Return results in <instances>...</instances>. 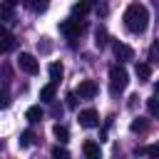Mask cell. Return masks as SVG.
<instances>
[{
	"instance_id": "6da1fadb",
	"label": "cell",
	"mask_w": 159,
	"mask_h": 159,
	"mask_svg": "<svg viewBox=\"0 0 159 159\" xmlns=\"http://www.w3.org/2000/svg\"><path fill=\"white\" fill-rule=\"evenodd\" d=\"M124 25H127L129 32L142 35V32L149 27V10H147V5H142V2H132V5L124 10Z\"/></svg>"
},
{
	"instance_id": "7a4b0ae2",
	"label": "cell",
	"mask_w": 159,
	"mask_h": 159,
	"mask_svg": "<svg viewBox=\"0 0 159 159\" xmlns=\"http://www.w3.org/2000/svg\"><path fill=\"white\" fill-rule=\"evenodd\" d=\"M127 84H129V75H127V70L119 67V65H112V67H109V87H112V92L117 94V92L127 89Z\"/></svg>"
},
{
	"instance_id": "3957f363",
	"label": "cell",
	"mask_w": 159,
	"mask_h": 159,
	"mask_svg": "<svg viewBox=\"0 0 159 159\" xmlns=\"http://www.w3.org/2000/svg\"><path fill=\"white\" fill-rule=\"evenodd\" d=\"M17 65H20V70L27 72V75H37V72H40V62H37V57L30 55V52H20Z\"/></svg>"
},
{
	"instance_id": "277c9868",
	"label": "cell",
	"mask_w": 159,
	"mask_h": 159,
	"mask_svg": "<svg viewBox=\"0 0 159 159\" xmlns=\"http://www.w3.org/2000/svg\"><path fill=\"white\" fill-rule=\"evenodd\" d=\"M77 119H80V124H82L84 129H94V127H99V112L92 109V107L82 109V112L77 114Z\"/></svg>"
},
{
	"instance_id": "5b68a950",
	"label": "cell",
	"mask_w": 159,
	"mask_h": 159,
	"mask_svg": "<svg viewBox=\"0 0 159 159\" xmlns=\"http://www.w3.org/2000/svg\"><path fill=\"white\" fill-rule=\"evenodd\" d=\"M60 32H65V35H67V40H75V37L82 32V25H80V20H77V17H67V20H62V22H60Z\"/></svg>"
},
{
	"instance_id": "8992f818",
	"label": "cell",
	"mask_w": 159,
	"mask_h": 159,
	"mask_svg": "<svg viewBox=\"0 0 159 159\" xmlns=\"http://www.w3.org/2000/svg\"><path fill=\"white\" fill-rule=\"evenodd\" d=\"M97 92H99V87H97L94 80H82V82L77 84V94H80L82 99H92V97H97Z\"/></svg>"
},
{
	"instance_id": "52a82bcc",
	"label": "cell",
	"mask_w": 159,
	"mask_h": 159,
	"mask_svg": "<svg viewBox=\"0 0 159 159\" xmlns=\"http://www.w3.org/2000/svg\"><path fill=\"white\" fill-rule=\"evenodd\" d=\"M112 50H114V57H117L119 62H129V60L134 57V50H132L129 45H124V42H114Z\"/></svg>"
},
{
	"instance_id": "ba28073f",
	"label": "cell",
	"mask_w": 159,
	"mask_h": 159,
	"mask_svg": "<svg viewBox=\"0 0 159 159\" xmlns=\"http://www.w3.org/2000/svg\"><path fill=\"white\" fill-rule=\"evenodd\" d=\"M82 152H84V157H89V159H97V157L102 154L99 144H97V142H92V139H87V142L82 144Z\"/></svg>"
},
{
	"instance_id": "9c48e42d",
	"label": "cell",
	"mask_w": 159,
	"mask_h": 159,
	"mask_svg": "<svg viewBox=\"0 0 159 159\" xmlns=\"http://www.w3.org/2000/svg\"><path fill=\"white\" fill-rule=\"evenodd\" d=\"M89 7H92V5H89V2H84V0H80V2H75V5H72V17H77V20H82V17H84V15L89 12Z\"/></svg>"
},
{
	"instance_id": "30bf717a",
	"label": "cell",
	"mask_w": 159,
	"mask_h": 159,
	"mask_svg": "<svg viewBox=\"0 0 159 159\" xmlns=\"http://www.w3.org/2000/svg\"><path fill=\"white\" fill-rule=\"evenodd\" d=\"M94 45H97L99 50L109 45V35H107V30H104V27H97V30H94Z\"/></svg>"
},
{
	"instance_id": "8fae6325",
	"label": "cell",
	"mask_w": 159,
	"mask_h": 159,
	"mask_svg": "<svg viewBox=\"0 0 159 159\" xmlns=\"http://www.w3.org/2000/svg\"><path fill=\"white\" fill-rule=\"evenodd\" d=\"M134 72H137V77L144 82V80H149V77H152V65H149V62H137Z\"/></svg>"
},
{
	"instance_id": "7c38bea8",
	"label": "cell",
	"mask_w": 159,
	"mask_h": 159,
	"mask_svg": "<svg viewBox=\"0 0 159 159\" xmlns=\"http://www.w3.org/2000/svg\"><path fill=\"white\" fill-rule=\"evenodd\" d=\"M42 107L40 104H32V107H27V112H25V117H27V122H40L42 119Z\"/></svg>"
},
{
	"instance_id": "4fadbf2b",
	"label": "cell",
	"mask_w": 159,
	"mask_h": 159,
	"mask_svg": "<svg viewBox=\"0 0 159 159\" xmlns=\"http://www.w3.org/2000/svg\"><path fill=\"white\" fill-rule=\"evenodd\" d=\"M62 75H65L62 62H50V77H52V82H60V80H62Z\"/></svg>"
},
{
	"instance_id": "5bb4252c",
	"label": "cell",
	"mask_w": 159,
	"mask_h": 159,
	"mask_svg": "<svg viewBox=\"0 0 159 159\" xmlns=\"http://www.w3.org/2000/svg\"><path fill=\"white\" fill-rule=\"evenodd\" d=\"M55 84H57V82H50V84H45V87L40 89V99H42V102H52V99H55Z\"/></svg>"
},
{
	"instance_id": "9a60e30c",
	"label": "cell",
	"mask_w": 159,
	"mask_h": 159,
	"mask_svg": "<svg viewBox=\"0 0 159 159\" xmlns=\"http://www.w3.org/2000/svg\"><path fill=\"white\" fill-rule=\"evenodd\" d=\"M52 134H55L57 142H67V139H70V129H67L65 124H55V127H52Z\"/></svg>"
},
{
	"instance_id": "2e32d148",
	"label": "cell",
	"mask_w": 159,
	"mask_h": 159,
	"mask_svg": "<svg viewBox=\"0 0 159 159\" xmlns=\"http://www.w3.org/2000/svg\"><path fill=\"white\" fill-rule=\"evenodd\" d=\"M0 20H5V22H12V20H15L12 5H7V2H0Z\"/></svg>"
},
{
	"instance_id": "e0dca14e",
	"label": "cell",
	"mask_w": 159,
	"mask_h": 159,
	"mask_svg": "<svg viewBox=\"0 0 159 159\" xmlns=\"http://www.w3.org/2000/svg\"><path fill=\"white\" fill-rule=\"evenodd\" d=\"M37 52H40V55L52 52V42H50V37H40V40H37Z\"/></svg>"
},
{
	"instance_id": "ac0fdd59",
	"label": "cell",
	"mask_w": 159,
	"mask_h": 159,
	"mask_svg": "<svg viewBox=\"0 0 159 159\" xmlns=\"http://www.w3.org/2000/svg\"><path fill=\"white\" fill-rule=\"evenodd\" d=\"M134 154H149V157H159V144H152V147H137Z\"/></svg>"
},
{
	"instance_id": "d6986e66",
	"label": "cell",
	"mask_w": 159,
	"mask_h": 159,
	"mask_svg": "<svg viewBox=\"0 0 159 159\" xmlns=\"http://www.w3.org/2000/svg\"><path fill=\"white\" fill-rule=\"evenodd\" d=\"M32 139H35V134H32L30 129H25V132L20 134V139H17V144H20L22 149H25V147H30V144H32Z\"/></svg>"
},
{
	"instance_id": "ffe728a7",
	"label": "cell",
	"mask_w": 159,
	"mask_h": 159,
	"mask_svg": "<svg viewBox=\"0 0 159 159\" xmlns=\"http://www.w3.org/2000/svg\"><path fill=\"white\" fill-rule=\"evenodd\" d=\"M147 109L152 117H159V97H149L147 99Z\"/></svg>"
},
{
	"instance_id": "44dd1931",
	"label": "cell",
	"mask_w": 159,
	"mask_h": 159,
	"mask_svg": "<svg viewBox=\"0 0 159 159\" xmlns=\"http://www.w3.org/2000/svg\"><path fill=\"white\" fill-rule=\"evenodd\" d=\"M27 5H30V10H35V12H45V10H47V0H27Z\"/></svg>"
},
{
	"instance_id": "7402d4cb",
	"label": "cell",
	"mask_w": 159,
	"mask_h": 159,
	"mask_svg": "<svg viewBox=\"0 0 159 159\" xmlns=\"http://www.w3.org/2000/svg\"><path fill=\"white\" fill-rule=\"evenodd\" d=\"M149 60H152V65H159V40L149 47Z\"/></svg>"
},
{
	"instance_id": "603a6c76",
	"label": "cell",
	"mask_w": 159,
	"mask_h": 159,
	"mask_svg": "<svg viewBox=\"0 0 159 159\" xmlns=\"http://www.w3.org/2000/svg\"><path fill=\"white\" fill-rule=\"evenodd\" d=\"M10 102H12V99H10V92H7V89H0V109H7Z\"/></svg>"
},
{
	"instance_id": "cb8c5ba5",
	"label": "cell",
	"mask_w": 159,
	"mask_h": 159,
	"mask_svg": "<svg viewBox=\"0 0 159 159\" xmlns=\"http://www.w3.org/2000/svg\"><path fill=\"white\" fill-rule=\"evenodd\" d=\"M144 129H147V119L137 117V119L132 122V132H144Z\"/></svg>"
},
{
	"instance_id": "d4e9b609",
	"label": "cell",
	"mask_w": 159,
	"mask_h": 159,
	"mask_svg": "<svg viewBox=\"0 0 159 159\" xmlns=\"http://www.w3.org/2000/svg\"><path fill=\"white\" fill-rule=\"evenodd\" d=\"M52 157H57V159H60V157H62V159H67V157H70V152H67V149H62V147H52Z\"/></svg>"
},
{
	"instance_id": "484cf974",
	"label": "cell",
	"mask_w": 159,
	"mask_h": 159,
	"mask_svg": "<svg viewBox=\"0 0 159 159\" xmlns=\"http://www.w3.org/2000/svg\"><path fill=\"white\" fill-rule=\"evenodd\" d=\"M65 99H67V107H70V109H75V107H77V92H70Z\"/></svg>"
},
{
	"instance_id": "4316f807",
	"label": "cell",
	"mask_w": 159,
	"mask_h": 159,
	"mask_svg": "<svg viewBox=\"0 0 159 159\" xmlns=\"http://www.w3.org/2000/svg\"><path fill=\"white\" fill-rule=\"evenodd\" d=\"M52 114H55V117H60V114H62V107H60V104H55V99H52Z\"/></svg>"
},
{
	"instance_id": "83f0119b",
	"label": "cell",
	"mask_w": 159,
	"mask_h": 159,
	"mask_svg": "<svg viewBox=\"0 0 159 159\" xmlns=\"http://www.w3.org/2000/svg\"><path fill=\"white\" fill-rule=\"evenodd\" d=\"M97 15L104 17V15H107V5H97Z\"/></svg>"
},
{
	"instance_id": "f1b7e54d",
	"label": "cell",
	"mask_w": 159,
	"mask_h": 159,
	"mask_svg": "<svg viewBox=\"0 0 159 159\" xmlns=\"http://www.w3.org/2000/svg\"><path fill=\"white\" fill-rule=\"evenodd\" d=\"M2 52H7V45H5L2 40H0V55H2Z\"/></svg>"
},
{
	"instance_id": "f546056e",
	"label": "cell",
	"mask_w": 159,
	"mask_h": 159,
	"mask_svg": "<svg viewBox=\"0 0 159 159\" xmlns=\"http://www.w3.org/2000/svg\"><path fill=\"white\" fill-rule=\"evenodd\" d=\"M2 2H7V5H17L20 0H2Z\"/></svg>"
},
{
	"instance_id": "4dcf8cb0",
	"label": "cell",
	"mask_w": 159,
	"mask_h": 159,
	"mask_svg": "<svg viewBox=\"0 0 159 159\" xmlns=\"http://www.w3.org/2000/svg\"><path fill=\"white\" fill-rule=\"evenodd\" d=\"M154 92H157V94H159V82H157V84H154Z\"/></svg>"
},
{
	"instance_id": "1f68e13d",
	"label": "cell",
	"mask_w": 159,
	"mask_h": 159,
	"mask_svg": "<svg viewBox=\"0 0 159 159\" xmlns=\"http://www.w3.org/2000/svg\"><path fill=\"white\" fill-rule=\"evenodd\" d=\"M84 2H89V5H94V2H97V0H84Z\"/></svg>"
}]
</instances>
